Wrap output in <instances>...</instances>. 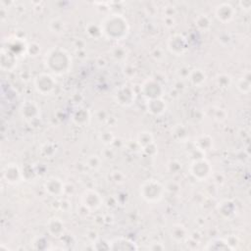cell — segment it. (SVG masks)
Here are the masks:
<instances>
[{
	"instance_id": "cell-1",
	"label": "cell",
	"mask_w": 251,
	"mask_h": 251,
	"mask_svg": "<svg viewBox=\"0 0 251 251\" xmlns=\"http://www.w3.org/2000/svg\"><path fill=\"white\" fill-rule=\"evenodd\" d=\"M102 36L108 40H123L129 32L127 19L121 14H111L106 16L99 24Z\"/></svg>"
},
{
	"instance_id": "cell-2",
	"label": "cell",
	"mask_w": 251,
	"mask_h": 251,
	"mask_svg": "<svg viewBox=\"0 0 251 251\" xmlns=\"http://www.w3.org/2000/svg\"><path fill=\"white\" fill-rule=\"evenodd\" d=\"M44 64L51 74L61 75L70 72L72 57L66 49L62 47H52L44 55Z\"/></svg>"
},
{
	"instance_id": "cell-3",
	"label": "cell",
	"mask_w": 251,
	"mask_h": 251,
	"mask_svg": "<svg viewBox=\"0 0 251 251\" xmlns=\"http://www.w3.org/2000/svg\"><path fill=\"white\" fill-rule=\"evenodd\" d=\"M165 186L157 179H147L139 187V194L148 203H157L164 197Z\"/></svg>"
},
{
	"instance_id": "cell-4",
	"label": "cell",
	"mask_w": 251,
	"mask_h": 251,
	"mask_svg": "<svg viewBox=\"0 0 251 251\" xmlns=\"http://www.w3.org/2000/svg\"><path fill=\"white\" fill-rule=\"evenodd\" d=\"M33 85L35 90L41 95H50L54 92L57 81L51 74L40 73L33 78Z\"/></svg>"
},
{
	"instance_id": "cell-5",
	"label": "cell",
	"mask_w": 251,
	"mask_h": 251,
	"mask_svg": "<svg viewBox=\"0 0 251 251\" xmlns=\"http://www.w3.org/2000/svg\"><path fill=\"white\" fill-rule=\"evenodd\" d=\"M189 173L197 180H206L212 176V166L204 158H196L189 164Z\"/></svg>"
},
{
	"instance_id": "cell-6",
	"label": "cell",
	"mask_w": 251,
	"mask_h": 251,
	"mask_svg": "<svg viewBox=\"0 0 251 251\" xmlns=\"http://www.w3.org/2000/svg\"><path fill=\"white\" fill-rule=\"evenodd\" d=\"M21 117L28 124L40 119L41 111L39 105L33 100H25L20 106Z\"/></svg>"
},
{
	"instance_id": "cell-7",
	"label": "cell",
	"mask_w": 251,
	"mask_h": 251,
	"mask_svg": "<svg viewBox=\"0 0 251 251\" xmlns=\"http://www.w3.org/2000/svg\"><path fill=\"white\" fill-rule=\"evenodd\" d=\"M80 203L83 208L89 212H93L103 205V198L98 191L94 189H86L80 196Z\"/></svg>"
},
{
	"instance_id": "cell-8",
	"label": "cell",
	"mask_w": 251,
	"mask_h": 251,
	"mask_svg": "<svg viewBox=\"0 0 251 251\" xmlns=\"http://www.w3.org/2000/svg\"><path fill=\"white\" fill-rule=\"evenodd\" d=\"M167 49L176 56H181L188 50L186 37L180 33L172 34L167 40Z\"/></svg>"
},
{
	"instance_id": "cell-9",
	"label": "cell",
	"mask_w": 251,
	"mask_h": 251,
	"mask_svg": "<svg viewBox=\"0 0 251 251\" xmlns=\"http://www.w3.org/2000/svg\"><path fill=\"white\" fill-rule=\"evenodd\" d=\"M141 93L147 99H155L162 98L164 95V87L163 85L155 78L146 79L141 85Z\"/></svg>"
},
{
	"instance_id": "cell-10",
	"label": "cell",
	"mask_w": 251,
	"mask_h": 251,
	"mask_svg": "<svg viewBox=\"0 0 251 251\" xmlns=\"http://www.w3.org/2000/svg\"><path fill=\"white\" fill-rule=\"evenodd\" d=\"M3 179L9 184H18L24 179L23 170L15 163H9L2 169Z\"/></svg>"
},
{
	"instance_id": "cell-11",
	"label": "cell",
	"mask_w": 251,
	"mask_h": 251,
	"mask_svg": "<svg viewBox=\"0 0 251 251\" xmlns=\"http://www.w3.org/2000/svg\"><path fill=\"white\" fill-rule=\"evenodd\" d=\"M115 100L118 104L121 106H130L134 103L136 94L134 89L129 85H122L119 88H117L115 94H114Z\"/></svg>"
},
{
	"instance_id": "cell-12",
	"label": "cell",
	"mask_w": 251,
	"mask_h": 251,
	"mask_svg": "<svg viewBox=\"0 0 251 251\" xmlns=\"http://www.w3.org/2000/svg\"><path fill=\"white\" fill-rule=\"evenodd\" d=\"M43 187H44L46 193L53 197L62 196V195H64V193L66 191V185H65L64 181L57 176L48 177L45 180Z\"/></svg>"
},
{
	"instance_id": "cell-13",
	"label": "cell",
	"mask_w": 251,
	"mask_h": 251,
	"mask_svg": "<svg viewBox=\"0 0 251 251\" xmlns=\"http://www.w3.org/2000/svg\"><path fill=\"white\" fill-rule=\"evenodd\" d=\"M236 14L234 7L226 2L221 3L215 8V17L217 20L223 24H227L231 22Z\"/></svg>"
},
{
	"instance_id": "cell-14",
	"label": "cell",
	"mask_w": 251,
	"mask_h": 251,
	"mask_svg": "<svg viewBox=\"0 0 251 251\" xmlns=\"http://www.w3.org/2000/svg\"><path fill=\"white\" fill-rule=\"evenodd\" d=\"M111 250H137L136 243L126 237H116L108 241Z\"/></svg>"
},
{
	"instance_id": "cell-15",
	"label": "cell",
	"mask_w": 251,
	"mask_h": 251,
	"mask_svg": "<svg viewBox=\"0 0 251 251\" xmlns=\"http://www.w3.org/2000/svg\"><path fill=\"white\" fill-rule=\"evenodd\" d=\"M46 226H47V230H48L49 234L56 238L63 236V234L66 231V226H65L64 222L62 221V219L57 218V217H53V218L49 219L46 224Z\"/></svg>"
},
{
	"instance_id": "cell-16",
	"label": "cell",
	"mask_w": 251,
	"mask_h": 251,
	"mask_svg": "<svg viewBox=\"0 0 251 251\" xmlns=\"http://www.w3.org/2000/svg\"><path fill=\"white\" fill-rule=\"evenodd\" d=\"M17 67V56L7 48L1 50V69L5 72H11Z\"/></svg>"
},
{
	"instance_id": "cell-17",
	"label": "cell",
	"mask_w": 251,
	"mask_h": 251,
	"mask_svg": "<svg viewBox=\"0 0 251 251\" xmlns=\"http://www.w3.org/2000/svg\"><path fill=\"white\" fill-rule=\"evenodd\" d=\"M147 111L153 116H161L167 110V103L163 98H155L147 100L146 102Z\"/></svg>"
},
{
	"instance_id": "cell-18",
	"label": "cell",
	"mask_w": 251,
	"mask_h": 251,
	"mask_svg": "<svg viewBox=\"0 0 251 251\" xmlns=\"http://www.w3.org/2000/svg\"><path fill=\"white\" fill-rule=\"evenodd\" d=\"M170 234H171L172 239L175 240L177 243L187 241L188 240V236H189L188 235V230L181 224H175V225H173V226L171 227Z\"/></svg>"
},
{
	"instance_id": "cell-19",
	"label": "cell",
	"mask_w": 251,
	"mask_h": 251,
	"mask_svg": "<svg viewBox=\"0 0 251 251\" xmlns=\"http://www.w3.org/2000/svg\"><path fill=\"white\" fill-rule=\"evenodd\" d=\"M194 145L199 151H210L214 146V140L209 134H200L195 138Z\"/></svg>"
},
{
	"instance_id": "cell-20",
	"label": "cell",
	"mask_w": 251,
	"mask_h": 251,
	"mask_svg": "<svg viewBox=\"0 0 251 251\" xmlns=\"http://www.w3.org/2000/svg\"><path fill=\"white\" fill-rule=\"evenodd\" d=\"M187 78L193 86L200 87L206 82L207 75L201 69H193V70H190Z\"/></svg>"
},
{
	"instance_id": "cell-21",
	"label": "cell",
	"mask_w": 251,
	"mask_h": 251,
	"mask_svg": "<svg viewBox=\"0 0 251 251\" xmlns=\"http://www.w3.org/2000/svg\"><path fill=\"white\" fill-rule=\"evenodd\" d=\"M72 120H73L74 124H75L76 126H83L89 123L90 113L85 108H78L74 112V114L72 116Z\"/></svg>"
},
{
	"instance_id": "cell-22",
	"label": "cell",
	"mask_w": 251,
	"mask_h": 251,
	"mask_svg": "<svg viewBox=\"0 0 251 251\" xmlns=\"http://www.w3.org/2000/svg\"><path fill=\"white\" fill-rule=\"evenodd\" d=\"M205 250H233L226 238H213L207 242Z\"/></svg>"
},
{
	"instance_id": "cell-23",
	"label": "cell",
	"mask_w": 251,
	"mask_h": 251,
	"mask_svg": "<svg viewBox=\"0 0 251 251\" xmlns=\"http://www.w3.org/2000/svg\"><path fill=\"white\" fill-rule=\"evenodd\" d=\"M172 135L178 141V142H185L188 138V131L182 125H176L174 127V131Z\"/></svg>"
},
{
	"instance_id": "cell-24",
	"label": "cell",
	"mask_w": 251,
	"mask_h": 251,
	"mask_svg": "<svg viewBox=\"0 0 251 251\" xmlns=\"http://www.w3.org/2000/svg\"><path fill=\"white\" fill-rule=\"evenodd\" d=\"M111 56L117 62H124L127 56V49L124 46H115L111 50Z\"/></svg>"
},
{
	"instance_id": "cell-25",
	"label": "cell",
	"mask_w": 251,
	"mask_h": 251,
	"mask_svg": "<svg viewBox=\"0 0 251 251\" xmlns=\"http://www.w3.org/2000/svg\"><path fill=\"white\" fill-rule=\"evenodd\" d=\"M49 28L52 32L56 34H62L66 29V25L64 21H62L60 18L52 19L49 23Z\"/></svg>"
},
{
	"instance_id": "cell-26",
	"label": "cell",
	"mask_w": 251,
	"mask_h": 251,
	"mask_svg": "<svg viewBox=\"0 0 251 251\" xmlns=\"http://www.w3.org/2000/svg\"><path fill=\"white\" fill-rule=\"evenodd\" d=\"M195 25L203 31H206L210 28L211 26V20L206 14H201L198 15L197 18L195 19Z\"/></svg>"
},
{
	"instance_id": "cell-27",
	"label": "cell",
	"mask_w": 251,
	"mask_h": 251,
	"mask_svg": "<svg viewBox=\"0 0 251 251\" xmlns=\"http://www.w3.org/2000/svg\"><path fill=\"white\" fill-rule=\"evenodd\" d=\"M153 142H154L153 135L149 131H142V132H139V134L137 135V143L142 149L152 144Z\"/></svg>"
},
{
	"instance_id": "cell-28",
	"label": "cell",
	"mask_w": 251,
	"mask_h": 251,
	"mask_svg": "<svg viewBox=\"0 0 251 251\" xmlns=\"http://www.w3.org/2000/svg\"><path fill=\"white\" fill-rule=\"evenodd\" d=\"M216 84L220 88H226L231 83V77L228 75L221 74L216 76Z\"/></svg>"
},
{
	"instance_id": "cell-29",
	"label": "cell",
	"mask_w": 251,
	"mask_h": 251,
	"mask_svg": "<svg viewBox=\"0 0 251 251\" xmlns=\"http://www.w3.org/2000/svg\"><path fill=\"white\" fill-rule=\"evenodd\" d=\"M98 138L99 140L104 144V145H110L114 139H115V136L113 134L112 131L110 130H104V131H101L98 135Z\"/></svg>"
},
{
	"instance_id": "cell-30",
	"label": "cell",
	"mask_w": 251,
	"mask_h": 251,
	"mask_svg": "<svg viewBox=\"0 0 251 251\" xmlns=\"http://www.w3.org/2000/svg\"><path fill=\"white\" fill-rule=\"evenodd\" d=\"M86 166L91 170H98L101 167V159L98 155H91L86 160Z\"/></svg>"
},
{
	"instance_id": "cell-31",
	"label": "cell",
	"mask_w": 251,
	"mask_h": 251,
	"mask_svg": "<svg viewBox=\"0 0 251 251\" xmlns=\"http://www.w3.org/2000/svg\"><path fill=\"white\" fill-rule=\"evenodd\" d=\"M236 87L238 88V90L242 93H248L250 91V81H249V77H240L237 80L236 83Z\"/></svg>"
},
{
	"instance_id": "cell-32",
	"label": "cell",
	"mask_w": 251,
	"mask_h": 251,
	"mask_svg": "<svg viewBox=\"0 0 251 251\" xmlns=\"http://www.w3.org/2000/svg\"><path fill=\"white\" fill-rule=\"evenodd\" d=\"M148 248L151 250H163V249H165V246L160 241H153L150 243Z\"/></svg>"
}]
</instances>
